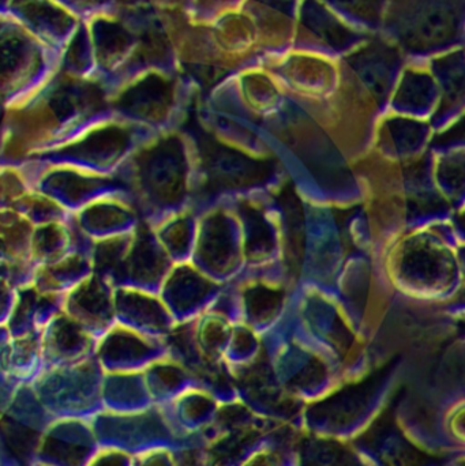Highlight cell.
Segmentation results:
<instances>
[{
	"instance_id": "6da1fadb",
	"label": "cell",
	"mask_w": 465,
	"mask_h": 466,
	"mask_svg": "<svg viewBox=\"0 0 465 466\" xmlns=\"http://www.w3.org/2000/svg\"><path fill=\"white\" fill-rule=\"evenodd\" d=\"M96 466H125V459L122 456H106L97 461Z\"/></svg>"
},
{
	"instance_id": "7a4b0ae2",
	"label": "cell",
	"mask_w": 465,
	"mask_h": 466,
	"mask_svg": "<svg viewBox=\"0 0 465 466\" xmlns=\"http://www.w3.org/2000/svg\"><path fill=\"white\" fill-rule=\"evenodd\" d=\"M145 466H168V462L166 459H163V456H156L155 459L147 461Z\"/></svg>"
}]
</instances>
